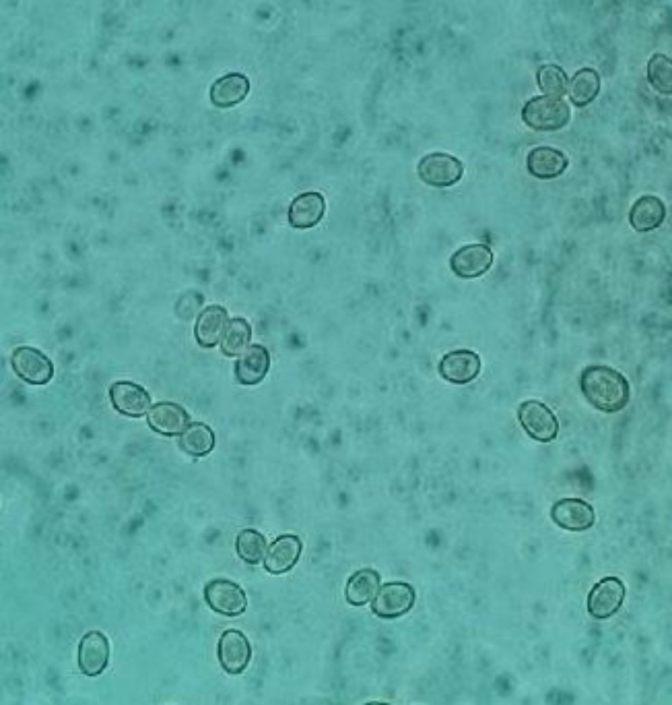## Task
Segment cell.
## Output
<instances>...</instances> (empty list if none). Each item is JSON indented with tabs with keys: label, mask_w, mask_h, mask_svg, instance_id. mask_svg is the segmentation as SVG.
<instances>
[{
	"label": "cell",
	"mask_w": 672,
	"mask_h": 705,
	"mask_svg": "<svg viewBox=\"0 0 672 705\" xmlns=\"http://www.w3.org/2000/svg\"><path fill=\"white\" fill-rule=\"evenodd\" d=\"M114 407L121 413L130 417L145 414L150 405V397L140 386L128 381L114 383L109 391Z\"/></svg>",
	"instance_id": "5bb4252c"
},
{
	"label": "cell",
	"mask_w": 672,
	"mask_h": 705,
	"mask_svg": "<svg viewBox=\"0 0 672 705\" xmlns=\"http://www.w3.org/2000/svg\"><path fill=\"white\" fill-rule=\"evenodd\" d=\"M204 597L213 611L227 616L242 614L248 605L243 589L238 584L225 579L208 582L204 589Z\"/></svg>",
	"instance_id": "8992f818"
},
{
	"label": "cell",
	"mask_w": 672,
	"mask_h": 705,
	"mask_svg": "<svg viewBox=\"0 0 672 705\" xmlns=\"http://www.w3.org/2000/svg\"><path fill=\"white\" fill-rule=\"evenodd\" d=\"M180 446L187 453L202 456L209 453L214 445L212 431L202 423H193L183 430L179 439Z\"/></svg>",
	"instance_id": "d4e9b609"
},
{
	"label": "cell",
	"mask_w": 672,
	"mask_h": 705,
	"mask_svg": "<svg viewBox=\"0 0 672 705\" xmlns=\"http://www.w3.org/2000/svg\"><path fill=\"white\" fill-rule=\"evenodd\" d=\"M236 549L238 556L244 561L250 564H257L264 555L266 541L258 532L245 529L237 537Z\"/></svg>",
	"instance_id": "f1b7e54d"
},
{
	"label": "cell",
	"mask_w": 672,
	"mask_h": 705,
	"mask_svg": "<svg viewBox=\"0 0 672 705\" xmlns=\"http://www.w3.org/2000/svg\"><path fill=\"white\" fill-rule=\"evenodd\" d=\"M380 576L371 568L356 571L348 579L345 588L347 601L353 606H362L369 602L379 589Z\"/></svg>",
	"instance_id": "603a6c76"
},
{
	"label": "cell",
	"mask_w": 672,
	"mask_h": 705,
	"mask_svg": "<svg viewBox=\"0 0 672 705\" xmlns=\"http://www.w3.org/2000/svg\"><path fill=\"white\" fill-rule=\"evenodd\" d=\"M570 110L560 97L541 95L530 99L522 110V118L532 129L553 131L563 128L568 121Z\"/></svg>",
	"instance_id": "7a4b0ae2"
},
{
	"label": "cell",
	"mask_w": 672,
	"mask_h": 705,
	"mask_svg": "<svg viewBox=\"0 0 672 705\" xmlns=\"http://www.w3.org/2000/svg\"><path fill=\"white\" fill-rule=\"evenodd\" d=\"M647 80L651 85L661 94L668 95L672 92L671 60L662 54H655L647 63Z\"/></svg>",
	"instance_id": "4316f807"
},
{
	"label": "cell",
	"mask_w": 672,
	"mask_h": 705,
	"mask_svg": "<svg viewBox=\"0 0 672 705\" xmlns=\"http://www.w3.org/2000/svg\"><path fill=\"white\" fill-rule=\"evenodd\" d=\"M110 647L107 637L99 630L83 635L78 645V661L81 672L90 677L100 675L107 667Z\"/></svg>",
	"instance_id": "30bf717a"
},
{
	"label": "cell",
	"mask_w": 672,
	"mask_h": 705,
	"mask_svg": "<svg viewBox=\"0 0 672 705\" xmlns=\"http://www.w3.org/2000/svg\"><path fill=\"white\" fill-rule=\"evenodd\" d=\"M580 384L589 403L605 412L623 410L630 399L627 379L610 367L592 365L586 367L581 374Z\"/></svg>",
	"instance_id": "6da1fadb"
},
{
	"label": "cell",
	"mask_w": 672,
	"mask_h": 705,
	"mask_svg": "<svg viewBox=\"0 0 672 705\" xmlns=\"http://www.w3.org/2000/svg\"><path fill=\"white\" fill-rule=\"evenodd\" d=\"M551 517L558 526L573 532L586 530L592 527L595 520L592 505L578 498L556 501L551 509Z\"/></svg>",
	"instance_id": "8fae6325"
},
{
	"label": "cell",
	"mask_w": 672,
	"mask_h": 705,
	"mask_svg": "<svg viewBox=\"0 0 672 705\" xmlns=\"http://www.w3.org/2000/svg\"><path fill=\"white\" fill-rule=\"evenodd\" d=\"M481 369L479 355L468 349H459L446 354L439 364V372L446 381L465 384L474 380Z\"/></svg>",
	"instance_id": "4fadbf2b"
},
{
	"label": "cell",
	"mask_w": 672,
	"mask_h": 705,
	"mask_svg": "<svg viewBox=\"0 0 672 705\" xmlns=\"http://www.w3.org/2000/svg\"><path fill=\"white\" fill-rule=\"evenodd\" d=\"M269 355L262 345H253L247 348L238 358L236 364V374L238 381L246 385L261 381L269 367Z\"/></svg>",
	"instance_id": "d6986e66"
},
{
	"label": "cell",
	"mask_w": 672,
	"mask_h": 705,
	"mask_svg": "<svg viewBox=\"0 0 672 705\" xmlns=\"http://www.w3.org/2000/svg\"><path fill=\"white\" fill-rule=\"evenodd\" d=\"M301 551L302 544L297 536L282 535L269 546L264 558V568L274 575L286 572L295 565Z\"/></svg>",
	"instance_id": "9a60e30c"
},
{
	"label": "cell",
	"mask_w": 672,
	"mask_h": 705,
	"mask_svg": "<svg viewBox=\"0 0 672 705\" xmlns=\"http://www.w3.org/2000/svg\"><path fill=\"white\" fill-rule=\"evenodd\" d=\"M11 362L15 372L31 384H45L54 374L50 360L41 351L32 347L17 348L12 354Z\"/></svg>",
	"instance_id": "ba28073f"
},
{
	"label": "cell",
	"mask_w": 672,
	"mask_h": 705,
	"mask_svg": "<svg viewBox=\"0 0 672 705\" xmlns=\"http://www.w3.org/2000/svg\"><path fill=\"white\" fill-rule=\"evenodd\" d=\"M568 165L564 154L550 147L532 149L527 157L529 172L540 179L554 178L563 173Z\"/></svg>",
	"instance_id": "e0dca14e"
},
{
	"label": "cell",
	"mask_w": 672,
	"mask_h": 705,
	"mask_svg": "<svg viewBox=\"0 0 672 705\" xmlns=\"http://www.w3.org/2000/svg\"><path fill=\"white\" fill-rule=\"evenodd\" d=\"M537 81L545 95L561 97L568 90V79L566 73L558 66L546 64L537 73Z\"/></svg>",
	"instance_id": "83f0119b"
},
{
	"label": "cell",
	"mask_w": 672,
	"mask_h": 705,
	"mask_svg": "<svg viewBox=\"0 0 672 705\" xmlns=\"http://www.w3.org/2000/svg\"><path fill=\"white\" fill-rule=\"evenodd\" d=\"M463 165L456 157L434 152L424 157L417 165L420 179L427 185L447 187L457 183L463 173Z\"/></svg>",
	"instance_id": "5b68a950"
},
{
	"label": "cell",
	"mask_w": 672,
	"mask_h": 705,
	"mask_svg": "<svg viewBox=\"0 0 672 705\" xmlns=\"http://www.w3.org/2000/svg\"><path fill=\"white\" fill-rule=\"evenodd\" d=\"M518 417L532 439L548 443L556 438L559 429L557 418L543 403L536 400L524 401L519 406Z\"/></svg>",
	"instance_id": "3957f363"
},
{
	"label": "cell",
	"mask_w": 672,
	"mask_h": 705,
	"mask_svg": "<svg viewBox=\"0 0 672 705\" xmlns=\"http://www.w3.org/2000/svg\"><path fill=\"white\" fill-rule=\"evenodd\" d=\"M227 321L226 310L217 305L207 307L199 316L195 327L198 343L203 347L214 346L222 336Z\"/></svg>",
	"instance_id": "44dd1931"
},
{
	"label": "cell",
	"mask_w": 672,
	"mask_h": 705,
	"mask_svg": "<svg viewBox=\"0 0 672 705\" xmlns=\"http://www.w3.org/2000/svg\"><path fill=\"white\" fill-rule=\"evenodd\" d=\"M568 90L571 102L578 107L585 106L592 102L599 92V75L592 68H582L574 74Z\"/></svg>",
	"instance_id": "cb8c5ba5"
},
{
	"label": "cell",
	"mask_w": 672,
	"mask_h": 705,
	"mask_svg": "<svg viewBox=\"0 0 672 705\" xmlns=\"http://www.w3.org/2000/svg\"><path fill=\"white\" fill-rule=\"evenodd\" d=\"M665 216L664 204L659 197L643 195L632 206L629 221L635 230L647 232L658 228L663 223Z\"/></svg>",
	"instance_id": "ac0fdd59"
},
{
	"label": "cell",
	"mask_w": 672,
	"mask_h": 705,
	"mask_svg": "<svg viewBox=\"0 0 672 705\" xmlns=\"http://www.w3.org/2000/svg\"><path fill=\"white\" fill-rule=\"evenodd\" d=\"M324 211L325 201L320 193L304 192L291 202L288 209V221L296 228H311L321 220Z\"/></svg>",
	"instance_id": "2e32d148"
},
{
	"label": "cell",
	"mask_w": 672,
	"mask_h": 705,
	"mask_svg": "<svg viewBox=\"0 0 672 705\" xmlns=\"http://www.w3.org/2000/svg\"><path fill=\"white\" fill-rule=\"evenodd\" d=\"M147 422L152 429L165 435H176L185 429L188 422L186 412L172 403L154 405L147 415Z\"/></svg>",
	"instance_id": "ffe728a7"
},
{
	"label": "cell",
	"mask_w": 672,
	"mask_h": 705,
	"mask_svg": "<svg viewBox=\"0 0 672 705\" xmlns=\"http://www.w3.org/2000/svg\"><path fill=\"white\" fill-rule=\"evenodd\" d=\"M493 263L491 249L483 244H470L456 250L450 258L453 273L463 278H473L487 272Z\"/></svg>",
	"instance_id": "7c38bea8"
},
{
	"label": "cell",
	"mask_w": 672,
	"mask_h": 705,
	"mask_svg": "<svg viewBox=\"0 0 672 705\" xmlns=\"http://www.w3.org/2000/svg\"><path fill=\"white\" fill-rule=\"evenodd\" d=\"M218 658L222 668L228 673H241L248 666L252 649L248 638L240 630L224 631L218 643Z\"/></svg>",
	"instance_id": "9c48e42d"
},
{
	"label": "cell",
	"mask_w": 672,
	"mask_h": 705,
	"mask_svg": "<svg viewBox=\"0 0 672 705\" xmlns=\"http://www.w3.org/2000/svg\"><path fill=\"white\" fill-rule=\"evenodd\" d=\"M625 591V586L619 577L607 576L601 579L588 594L587 611L596 619L610 618L621 607Z\"/></svg>",
	"instance_id": "277c9868"
},
{
	"label": "cell",
	"mask_w": 672,
	"mask_h": 705,
	"mask_svg": "<svg viewBox=\"0 0 672 705\" xmlns=\"http://www.w3.org/2000/svg\"><path fill=\"white\" fill-rule=\"evenodd\" d=\"M251 336L249 324L243 319L236 318L227 324L221 340V350L228 356L243 353Z\"/></svg>",
	"instance_id": "484cf974"
},
{
	"label": "cell",
	"mask_w": 672,
	"mask_h": 705,
	"mask_svg": "<svg viewBox=\"0 0 672 705\" xmlns=\"http://www.w3.org/2000/svg\"><path fill=\"white\" fill-rule=\"evenodd\" d=\"M415 599V591L408 583L389 582L378 589L372 602L371 609L380 618H393L410 610Z\"/></svg>",
	"instance_id": "52a82bcc"
},
{
	"label": "cell",
	"mask_w": 672,
	"mask_h": 705,
	"mask_svg": "<svg viewBox=\"0 0 672 705\" xmlns=\"http://www.w3.org/2000/svg\"><path fill=\"white\" fill-rule=\"evenodd\" d=\"M250 90L248 78L239 73H231L217 80L212 85L210 97L220 107H229L245 99Z\"/></svg>",
	"instance_id": "7402d4cb"
}]
</instances>
